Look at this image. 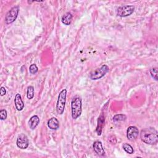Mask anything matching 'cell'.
I'll use <instances>...</instances> for the list:
<instances>
[{
    "label": "cell",
    "mask_w": 158,
    "mask_h": 158,
    "mask_svg": "<svg viewBox=\"0 0 158 158\" xmlns=\"http://www.w3.org/2000/svg\"><path fill=\"white\" fill-rule=\"evenodd\" d=\"M122 147H123V150H124L126 152H127L128 154H133V152H134V150H133V147H132L130 144H128V143H124V144H123Z\"/></svg>",
    "instance_id": "obj_16"
},
{
    "label": "cell",
    "mask_w": 158,
    "mask_h": 158,
    "mask_svg": "<svg viewBox=\"0 0 158 158\" xmlns=\"http://www.w3.org/2000/svg\"><path fill=\"white\" fill-rule=\"evenodd\" d=\"M19 12V6L12 7L6 14L5 17V22L6 24H10L13 23L17 19Z\"/></svg>",
    "instance_id": "obj_5"
},
{
    "label": "cell",
    "mask_w": 158,
    "mask_h": 158,
    "mask_svg": "<svg viewBox=\"0 0 158 158\" xmlns=\"http://www.w3.org/2000/svg\"><path fill=\"white\" fill-rule=\"evenodd\" d=\"M7 116V111L5 109H1L0 110V119L1 120H6Z\"/></svg>",
    "instance_id": "obj_20"
},
{
    "label": "cell",
    "mask_w": 158,
    "mask_h": 158,
    "mask_svg": "<svg viewBox=\"0 0 158 158\" xmlns=\"http://www.w3.org/2000/svg\"><path fill=\"white\" fill-rule=\"evenodd\" d=\"M48 127L51 130H56L59 127V122L56 117H52L48 121Z\"/></svg>",
    "instance_id": "obj_12"
},
{
    "label": "cell",
    "mask_w": 158,
    "mask_h": 158,
    "mask_svg": "<svg viewBox=\"0 0 158 158\" xmlns=\"http://www.w3.org/2000/svg\"><path fill=\"white\" fill-rule=\"evenodd\" d=\"M16 144L17 147L19 148L20 149H25L27 148L29 145V141L27 135L23 133H21L19 135L17 138Z\"/></svg>",
    "instance_id": "obj_7"
},
{
    "label": "cell",
    "mask_w": 158,
    "mask_h": 158,
    "mask_svg": "<svg viewBox=\"0 0 158 158\" xmlns=\"http://www.w3.org/2000/svg\"><path fill=\"white\" fill-rule=\"evenodd\" d=\"M81 99L79 96L74 97L71 102L72 117L75 120L81 114Z\"/></svg>",
    "instance_id": "obj_2"
},
{
    "label": "cell",
    "mask_w": 158,
    "mask_h": 158,
    "mask_svg": "<svg viewBox=\"0 0 158 158\" xmlns=\"http://www.w3.org/2000/svg\"><path fill=\"white\" fill-rule=\"evenodd\" d=\"M40 123V118L38 115L32 116L28 122L29 127L31 130H34Z\"/></svg>",
    "instance_id": "obj_14"
},
{
    "label": "cell",
    "mask_w": 158,
    "mask_h": 158,
    "mask_svg": "<svg viewBox=\"0 0 158 158\" xmlns=\"http://www.w3.org/2000/svg\"><path fill=\"white\" fill-rule=\"evenodd\" d=\"M0 91H1V96H2L5 95V94H6V88H5L4 86H1V87Z\"/></svg>",
    "instance_id": "obj_21"
},
{
    "label": "cell",
    "mask_w": 158,
    "mask_h": 158,
    "mask_svg": "<svg viewBox=\"0 0 158 158\" xmlns=\"http://www.w3.org/2000/svg\"><path fill=\"white\" fill-rule=\"evenodd\" d=\"M14 103H15V108L17 109V110L20 111V110H23V109L24 108V103L22 99L20 94L19 93L16 94V95L15 96Z\"/></svg>",
    "instance_id": "obj_11"
},
{
    "label": "cell",
    "mask_w": 158,
    "mask_h": 158,
    "mask_svg": "<svg viewBox=\"0 0 158 158\" xmlns=\"http://www.w3.org/2000/svg\"><path fill=\"white\" fill-rule=\"evenodd\" d=\"M149 71H150V73H151V75L152 78H153V79H154L156 81H157V80H158V78H157V67L151 68Z\"/></svg>",
    "instance_id": "obj_18"
},
{
    "label": "cell",
    "mask_w": 158,
    "mask_h": 158,
    "mask_svg": "<svg viewBox=\"0 0 158 158\" xmlns=\"http://www.w3.org/2000/svg\"><path fill=\"white\" fill-rule=\"evenodd\" d=\"M93 149L95 152L99 156H105V151L104 150L102 143L99 141H96L93 143Z\"/></svg>",
    "instance_id": "obj_9"
},
{
    "label": "cell",
    "mask_w": 158,
    "mask_h": 158,
    "mask_svg": "<svg viewBox=\"0 0 158 158\" xmlns=\"http://www.w3.org/2000/svg\"><path fill=\"white\" fill-rule=\"evenodd\" d=\"M72 19H73L72 14L70 12H68L62 15L61 18V22L63 24L65 25H69L72 21Z\"/></svg>",
    "instance_id": "obj_13"
},
{
    "label": "cell",
    "mask_w": 158,
    "mask_h": 158,
    "mask_svg": "<svg viewBox=\"0 0 158 158\" xmlns=\"http://www.w3.org/2000/svg\"><path fill=\"white\" fill-rule=\"evenodd\" d=\"M34 87L33 86H29L27 88V97L28 99H31L34 97Z\"/></svg>",
    "instance_id": "obj_15"
},
{
    "label": "cell",
    "mask_w": 158,
    "mask_h": 158,
    "mask_svg": "<svg viewBox=\"0 0 158 158\" xmlns=\"http://www.w3.org/2000/svg\"><path fill=\"white\" fill-rule=\"evenodd\" d=\"M109 70V67L108 65L104 64L101 67L96 69L93 70L89 74L90 79L93 80H96L103 77Z\"/></svg>",
    "instance_id": "obj_4"
},
{
    "label": "cell",
    "mask_w": 158,
    "mask_h": 158,
    "mask_svg": "<svg viewBox=\"0 0 158 158\" xmlns=\"http://www.w3.org/2000/svg\"><path fill=\"white\" fill-rule=\"evenodd\" d=\"M127 118V116L125 114H116L113 117V120L114 122H119V121H124Z\"/></svg>",
    "instance_id": "obj_17"
},
{
    "label": "cell",
    "mask_w": 158,
    "mask_h": 158,
    "mask_svg": "<svg viewBox=\"0 0 158 158\" xmlns=\"http://www.w3.org/2000/svg\"><path fill=\"white\" fill-rule=\"evenodd\" d=\"M38 69L36 64H32L30 65L29 67V72L31 74H35L38 72Z\"/></svg>",
    "instance_id": "obj_19"
},
{
    "label": "cell",
    "mask_w": 158,
    "mask_h": 158,
    "mask_svg": "<svg viewBox=\"0 0 158 158\" xmlns=\"http://www.w3.org/2000/svg\"><path fill=\"white\" fill-rule=\"evenodd\" d=\"M140 138L146 144L154 145L157 143L158 133L154 128H147L142 130L140 133Z\"/></svg>",
    "instance_id": "obj_1"
},
{
    "label": "cell",
    "mask_w": 158,
    "mask_h": 158,
    "mask_svg": "<svg viewBox=\"0 0 158 158\" xmlns=\"http://www.w3.org/2000/svg\"><path fill=\"white\" fill-rule=\"evenodd\" d=\"M66 97H67V89H63L59 94L57 104L56 110L59 114L61 115L63 114L66 103Z\"/></svg>",
    "instance_id": "obj_3"
},
{
    "label": "cell",
    "mask_w": 158,
    "mask_h": 158,
    "mask_svg": "<svg viewBox=\"0 0 158 158\" xmlns=\"http://www.w3.org/2000/svg\"><path fill=\"white\" fill-rule=\"evenodd\" d=\"M104 122H105V116H104V115L101 114L98 117L97 127H96V131L98 136H100L101 135L102 128L104 126Z\"/></svg>",
    "instance_id": "obj_10"
},
{
    "label": "cell",
    "mask_w": 158,
    "mask_h": 158,
    "mask_svg": "<svg viewBox=\"0 0 158 158\" xmlns=\"http://www.w3.org/2000/svg\"><path fill=\"white\" fill-rule=\"evenodd\" d=\"M135 10V7L132 5H126L119 7L117 9V15L121 17H125L131 15Z\"/></svg>",
    "instance_id": "obj_6"
},
{
    "label": "cell",
    "mask_w": 158,
    "mask_h": 158,
    "mask_svg": "<svg viewBox=\"0 0 158 158\" xmlns=\"http://www.w3.org/2000/svg\"><path fill=\"white\" fill-rule=\"evenodd\" d=\"M139 130L138 128L135 126H130L127 130V137L128 140L133 141H135L138 136Z\"/></svg>",
    "instance_id": "obj_8"
}]
</instances>
